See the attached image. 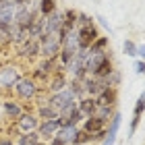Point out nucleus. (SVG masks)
Here are the masks:
<instances>
[{
	"label": "nucleus",
	"mask_w": 145,
	"mask_h": 145,
	"mask_svg": "<svg viewBox=\"0 0 145 145\" xmlns=\"http://www.w3.org/2000/svg\"><path fill=\"white\" fill-rule=\"evenodd\" d=\"M58 129H60V127H58V120H39L37 135H39V139L46 141V139H52Z\"/></svg>",
	"instance_id": "nucleus-8"
},
{
	"label": "nucleus",
	"mask_w": 145,
	"mask_h": 145,
	"mask_svg": "<svg viewBox=\"0 0 145 145\" xmlns=\"http://www.w3.org/2000/svg\"><path fill=\"white\" fill-rule=\"evenodd\" d=\"M37 118H39V120H56V118H58V112L52 108L48 102H46V104H42V106H39Z\"/></svg>",
	"instance_id": "nucleus-17"
},
{
	"label": "nucleus",
	"mask_w": 145,
	"mask_h": 145,
	"mask_svg": "<svg viewBox=\"0 0 145 145\" xmlns=\"http://www.w3.org/2000/svg\"><path fill=\"white\" fill-rule=\"evenodd\" d=\"M108 42H110V39H108L106 35H100V37H97L93 44H91L89 52H106V46H108Z\"/></svg>",
	"instance_id": "nucleus-24"
},
{
	"label": "nucleus",
	"mask_w": 145,
	"mask_h": 145,
	"mask_svg": "<svg viewBox=\"0 0 145 145\" xmlns=\"http://www.w3.org/2000/svg\"><path fill=\"white\" fill-rule=\"evenodd\" d=\"M69 124H72V127H77V124L79 122H81V120H85V114H83V112L81 110H79V108H72L71 112H69Z\"/></svg>",
	"instance_id": "nucleus-25"
},
{
	"label": "nucleus",
	"mask_w": 145,
	"mask_h": 145,
	"mask_svg": "<svg viewBox=\"0 0 145 145\" xmlns=\"http://www.w3.org/2000/svg\"><path fill=\"white\" fill-rule=\"evenodd\" d=\"M112 72H114V67H112V58L108 56L106 60L102 62V67L95 71V75H93V77H100V79H108V77L112 75Z\"/></svg>",
	"instance_id": "nucleus-20"
},
{
	"label": "nucleus",
	"mask_w": 145,
	"mask_h": 145,
	"mask_svg": "<svg viewBox=\"0 0 145 145\" xmlns=\"http://www.w3.org/2000/svg\"><path fill=\"white\" fill-rule=\"evenodd\" d=\"M100 37V31H97L95 25H85V27H77V39H79V50L87 52L91 48V44Z\"/></svg>",
	"instance_id": "nucleus-2"
},
{
	"label": "nucleus",
	"mask_w": 145,
	"mask_h": 145,
	"mask_svg": "<svg viewBox=\"0 0 145 145\" xmlns=\"http://www.w3.org/2000/svg\"><path fill=\"white\" fill-rule=\"evenodd\" d=\"M77 25H79V27H85V25H93V19H91L89 15H83V12H81V15L77 17Z\"/></svg>",
	"instance_id": "nucleus-27"
},
{
	"label": "nucleus",
	"mask_w": 145,
	"mask_h": 145,
	"mask_svg": "<svg viewBox=\"0 0 145 145\" xmlns=\"http://www.w3.org/2000/svg\"><path fill=\"white\" fill-rule=\"evenodd\" d=\"M37 8H39V17H50L52 12H56V0H39Z\"/></svg>",
	"instance_id": "nucleus-18"
},
{
	"label": "nucleus",
	"mask_w": 145,
	"mask_h": 145,
	"mask_svg": "<svg viewBox=\"0 0 145 145\" xmlns=\"http://www.w3.org/2000/svg\"><path fill=\"white\" fill-rule=\"evenodd\" d=\"M42 33H44V17H37L35 21L29 25V29H27V37H29V39H35V42H39Z\"/></svg>",
	"instance_id": "nucleus-14"
},
{
	"label": "nucleus",
	"mask_w": 145,
	"mask_h": 145,
	"mask_svg": "<svg viewBox=\"0 0 145 145\" xmlns=\"http://www.w3.org/2000/svg\"><path fill=\"white\" fill-rule=\"evenodd\" d=\"M0 145H15L10 139H0Z\"/></svg>",
	"instance_id": "nucleus-33"
},
{
	"label": "nucleus",
	"mask_w": 145,
	"mask_h": 145,
	"mask_svg": "<svg viewBox=\"0 0 145 145\" xmlns=\"http://www.w3.org/2000/svg\"><path fill=\"white\" fill-rule=\"evenodd\" d=\"M12 2H15V6H27L31 0H12Z\"/></svg>",
	"instance_id": "nucleus-32"
},
{
	"label": "nucleus",
	"mask_w": 145,
	"mask_h": 145,
	"mask_svg": "<svg viewBox=\"0 0 145 145\" xmlns=\"http://www.w3.org/2000/svg\"><path fill=\"white\" fill-rule=\"evenodd\" d=\"M83 87H85V93L89 97H97L104 89L110 87V81L108 79H100V77H87L83 81Z\"/></svg>",
	"instance_id": "nucleus-4"
},
{
	"label": "nucleus",
	"mask_w": 145,
	"mask_h": 145,
	"mask_svg": "<svg viewBox=\"0 0 145 145\" xmlns=\"http://www.w3.org/2000/svg\"><path fill=\"white\" fill-rule=\"evenodd\" d=\"M104 122L102 118H97V116H89V118H85V122H83V129L81 131H85V133H89V135H93V133H97V131H102L104 129Z\"/></svg>",
	"instance_id": "nucleus-13"
},
{
	"label": "nucleus",
	"mask_w": 145,
	"mask_h": 145,
	"mask_svg": "<svg viewBox=\"0 0 145 145\" xmlns=\"http://www.w3.org/2000/svg\"><path fill=\"white\" fill-rule=\"evenodd\" d=\"M116 100H118V91H116V87H108V89H104L102 93L95 97L97 106H114Z\"/></svg>",
	"instance_id": "nucleus-10"
},
{
	"label": "nucleus",
	"mask_w": 145,
	"mask_h": 145,
	"mask_svg": "<svg viewBox=\"0 0 145 145\" xmlns=\"http://www.w3.org/2000/svg\"><path fill=\"white\" fill-rule=\"evenodd\" d=\"M135 72L137 75H145V60H137L135 62Z\"/></svg>",
	"instance_id": "nucleus-29"
},
{
	"label": "nucleus",
	"mask_w": 145,
	"mask_h": 145,
	"mask_svg": "<svg viewBox=\"0 0 145 145\" xmlns=\"http://www.w3.org/2000/svg\"><path fill=\"white\" fill-rule=\"evenodd\" d=\"M48 104L60 116H69V112L72 108H77V97L72 95L69 89H62V91H58V93H52L50 100H48Z\"/></svg>",
	"instance_id": "nucleus-1"
},
{
	"label": "nucleus",
	"mask_w": 145,
	"mask_h": 145,
	"mask_svg": "<svg viewBox=\"0 0 145 145\" xmlns=\"http://www.w3.org/2000/svg\"><path fill=\"white\" fill-rule=\"evenodd\" d=\"M60 42H58L56 37L52 39H46V42L39 44V56L42 58H58V54H60Z\"/></svg>",
	"instance_id": "nucleus-6"
},
{
	"label": "nucleus",
	"mask_w": 145,
	"mask_h": 145,
	"mask_svg": "<svg viewBox=\"0 0 145 145\" xmlns=\"http://www.w3.org/2000/svg\"><path fill=\"white\" fill-rule=\"evenodd\" d=\"M35 145H46V141H39V143H35Z\"/></svg>",
	"instance_id": "nucleus-34"
},
{
	"label": "nucleus",
	"mask_w": 145,
	"mask_h": 145,
	"mask_svg": "<svg viewBox=\"0 0 145 145\" xmlns=\"http://www.w3.org/2000/svg\"><path fill=\"white\" fill-rule=\"evenodd\" d=\"M122 50H124V54H127V56H137V44L131 42V39H127V42H124Z\"/></svg>",
	"instance_id": "nucleus-26"
},
{
	"label": "nucleus",
	"mask_w": 145,
	"mask_h": 145,
	"mask_svg": "<svg viewBox=\"0 0 145 145\" xmlns=\"http://www.w3.org/2000/svg\"><path fill=\"white\" fill-rule=\"evenodd\" d=\"M17 124H19V131L21 133H31V131H37V127H39V118L35 116V114H21L17 118Z\"/></svg>",
	"instance_id": "nucleus-7"
},
{
	"label": "nucleus",
	"mask_w": 145,
	"mask_h": 145,
	"mask_svg": "<svg viewBox=\"0 0 145 145\" xmlns=\"http://www.w3.org/2000/svg\"><path fill=\"white\" fill-rule=\"evenodd\" d=\"M79 110L85 114V118H89V116H95V110H97V102H95V97H81L79 100Z\"/></svg>",
	"instance_id": "nucleus-11"
},
{
	"label": "nucleus",
	"mask_w": 145,
	"mask_h": 145,
	"mask_svg": "<svg viewBox=\"0 0 145 145\" xmlns=\"http://www.w3.org/2000/svg\"><path fill=\"white\" fill-rule=\"evenodd\" d=\"M120 122H122L120 112H114V116H112V122H110V129L106 131V133H108V137H116L118 129H120Z\"/></svg>",
	"instance_id": "nucleus-22"
},
{
	"label": "nucleus",
	"mask_w": 145,
	"mask_h": 145,
	"mask_svg": "<svg viewBox=\"0 0 145 145\" xmlns=\"http://www.w3.org/2000/svg\"><path fill=\"white\" fill-rule=\"evenodd\" d=\"M39 141H42V139H39L37 131H31V133H21V135H19L17 145H35Z\"/></svg>",
	"instance_id": "nucleus-19"
},
{
	"label": "nucleus",
	"mask_w": 145,
	"mask_h": 145,
	"mask_svg": "<svg viewBox=\"0 0 145 145\" xmlns=\"http://www.w3.org/2000/svg\"><path fill=\"white\" fill-rule=\"evenodd\" d=\"M19 79H21V75H19L17 67L8 64V67L0 69V85H2V87H15Z\"/></svg>",
	"instance_id": "nucleus-5"
},
{
	"label": "nucleus",
	"mask_w": 145,
	"mask_h": 145,
	"mask_svg": "<svg viewBox=\"0 0 145 145\" xmlns=\"http://www.w3.org/2000/svg\"><path fill=\"white\" fill-rule=\"evenodd\" d=\"M2 2H6V0H0V4H2Z\"/></svg>",
	"instance_id": "nucleus-35"
},
{
	"label": "nucleus",
	"mask_w": 145,
	"mask_h": 145,
	"mask_svg": "<svg viewBox=\"0 0 145 145\" xmlns=\"http://www.w3.org/2000/svg\"><path fill=\"white\" fill-rule=\"evenodd\" d=\"M67 85H69L67 77H64L62 72H58V75H54V77H52V81L48 83V87H50V91H52V93H58V91L67 89Z\"/></svg>",
	"instance_id": "nucleus-15"
},
{
	"label": "nucleus",
	"mask_w": 145,
	"mask_h": 145,
	"mask_svg": "<svg viewBox=\"0 0 145 145\" xmlns=\"http://www.w3.org/2000/svg\"><path fill=\"white\" fill-rule=\"evenodd\" d=\"M15 91L21 100H31V97L37 95V83L31 77H21L15 85Z\"/></svg>",
	"instance_id": "nucleus-3"
},
{
	"label": "nucleus",
	"mask_w": 145,
	"mask_h": 145,
	"mask_svg": "<svg viewBox=\"0 0 145 145\" xmlns=\"http://www.w3.org/2000/svg\"><path fill=\"white\" fill-rule=\"evenodd\" d=\"M114 141H116V137H108L106 135V139L102 141V145H114Z\"/></svg>",
	"instance_id": "nucleus-31"
},
{
	"label": "nucleus",
	"mask_w": 145,
	"mask_h": 145,
	"mask_svg": "<svg viewBox=\"0 0 145 145\" xmlns=\"http://www.w3.org/2000/svg\"><path fill=\"white\" fill-rule=\"evenodd\" d=\"M106 135H108V133L102 129V131H97V133L91 135V141H104V139H106Z\"/></svg>",
	"instance_id": "nucleus-28"
},
{
	"label": "nucleus",
	"mask_w": 145,
	"mask_h": 145,
	"mask_svg": "<svg viewBox=\"0 0 145 145\" xmlns=\"http://www.w3.org/2000/svg\"><path fill=\"white\" fill-rule=\"evenodd\" d=\"M19 56L25 58V60H31V58L39 56V42H35V39H27L25 44H21V48H19Z\"/></svg>",
	"instance_id": "nucleus-9"
},
{
	"label": "nucleus",
	"mask_w": 145,
	"mask_h": 145,
	"mask_svg": "<svg viewBox=\"0 0 145 145\" xmlns=\"http://www.w3.org/2000/svg\"><path fill=\"white\" fill-rule=\"evenodd\" d=\"M95 116H97V118H102V120L106 122L108 118H112V116H114V106H97V110H95Z\"/></svg>",
	"instance_id": "nucleus-23"
},
{
	"label": "nucleus",
	"mask_w": 145,
	"mask_h": 145,
	"mask_svg": "<svg viewBox=\"0 0 145 145\" xmlns=\"http://www.w3.org/2000/svg\"><path fill=\"white\" fill-rule=\"evenodd\" d=\"M137 56H139L141 60H145V46H137Z\"/></svg>",
	"instance_id": "nucleus-30"
},
{
	"label": "nucleus",
	"mask_w": 145,
	"mask_h": 145,
	"mask_svg": "<svg viewBox=\"0 0 145 145\" xmlns=\"http://www.w3.org/2000/svg\"><path fill=\"white\" fill-rule=\"evenodd\" d=\"M67 89H69V91H71V93L75 95V97H79V100H81V97H83V93H85L83 81H77V79H72V81H69Z\"/></svg>",
	"instance_id": "nucleus-21"
},
{
	"label": "nucleus",
	"mask_w": 145,
	"mask_h": 145,
	"mask_svg": "<svg viewBox=\"0 0 145 145\" xmlns=\"http://www.w3.org/2000/svg\"><path fill=\"white\" fill-rule=\"evenodd\" d=\"M143 110H145V91L139 95V100H137V104H135V110H133V122H131V135L135 133L137 124H139V120H141Z\"/></svg>",
	"instance_id": "nucleus-12"
},
{
	"label": "nucleus",
	"mask_w": 145,
	"mask_h": 145,
	"mask_svg": "<svg viewBox=\"0 0 145 145\" xmlns=\"http://www.w3.org/2000/svg\"><path fill=\"white\" fill-rule=\"evenodd\" d=\"M2 108H4V114L8 116V118H17L23 114V110H21V106H19L17 102H12V100H6V102H2Z\"/></svg>",
	"instance_id": "nucleus-16"
}]
</instances>
